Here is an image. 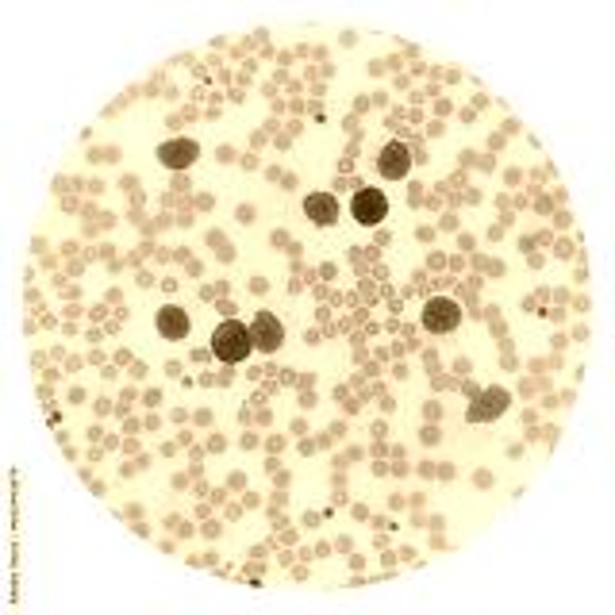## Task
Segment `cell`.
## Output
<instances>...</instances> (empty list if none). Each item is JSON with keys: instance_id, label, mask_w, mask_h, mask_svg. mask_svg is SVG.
I'll use <instances>...</instances> for the list:
<instances>
[{"instance_id": "cell-1", "label": "cell", "mask_w": 615, "mask_h": 615, "mask_svg": "<svg viewBox=\"0 0 615 615\" xmlns=\"http://www.w3.org/2000/svg\"><path fill=\"white\" fill-rule=\"evenodd\" d=\"M212 350L220 362H242V358L254 350V335L247 331V324H239V319H223L212 335Z\"/></svg>"}, {"instance_id": "cell-2", "label": "cell", "mask_w": 615, "mask_h": 615, "mask_svg": "<svg viewBox=\"0 0 615 615\" xmlns=\"http://www.w3.org/2000/svg\"><path fill=\"white\" fill-rule=\"evenodd\" d=\"M350 215L362 227H374V223H381L384 215H389V200H384L381 189H358L354 200H350Z\"/></svg>"}, {"instance_id": "cell-3", "label": "cell", "mask_w": 615, "mask_h": 615, "mask_svg": "<svg viewBox=\"0 0 615 615\" xmlns=\"http://www.w3.org/2000/svg\"><path fill=\"white\" fill-rule=\"evenodd\" d=\"M458 324H461V308L454 300L434 297V300H427V308H423V327H427V331L446 335V331H454Z\"/></svg>"}, {"instance_id": "cell-4", "label": "cell", "mask_w": 615, "mask_h": 615, "mask_svg": "<svg viewBox=\"0 0 615 615\" xmlns=\"http://www.w3.org/2000/svg\"><path fill=\"white\" fill-rule=\"evenodd\" d=\"M377 170H381V177H389V181H404V177L412 173V150L404 143H389L377 154Z\"/></svg>"}, {"instance_id": "cell-5", "label": "cell", "mask_w": 615, "mask_h": 615, "mask_svg": "<svg viewBox=\"0 0 615 615\" xmlns=\"http://www.w3.org/2000/svg\"><path fill=\"white\" fill-rule=\"evenodd\" d=\"M304 215L319 227H331L339 220V200L331 197V192H308L304 197Z\"/></svg>"}, {"instance_id": "cell-6", "label": "cell", "mask_w": 615, "mask_h": 615, "mask_svg": "<svg viewBox=\"0 0 615 615\" xmlns=\"http://www.w3.org/2000/svg\"><path fill=\"white\" fill-rule=\"evenodd\" d=\"M250 335H254V346L258 350H265V354H274L281 342H285V327L277 324V316H269V312H262L258 319H254V327H250Z\"/></svg>"}, {"instance_id": "cell-7", "label": "cell", "mask_w": 615, "mask_h": 615, "mask_svg": "<svg viewBox=\"0 0 615 615\" xmlns=\"http://www.w3.org/2000/svg\"><path fill=\"white\" fill-rule=\"evenodd\" d=\"M158 331H162V339L181 342V339H189L192 319H189V312H185V308L170 304V308H162V312H158Z\"/></svg>"}, {"instance_id": "cell-8", "label": "cell", "mask_w": 615, "mask_h": 615, "mask_svg": "<svg viewBox=\"0 0 615 615\" xmlns=\"http://www.w3.org/2000/svg\"><path fill=\"white\" fill-rule=\"evenodd\" d=\"M197 143L192 139H173V143H162L158 150V162L165 165V170H185V165L197 162Z\"/></svg>"}, {"instance_id": "cell-9", "label": "cell", "mask_w": 615, "mask_h": 615, "mask_svg": "<svg viewBox=\"0 0 615 615\" xmlns=\"http://www.w3.org/2000/svg\"><path fill=\"white\" fill-rule=\"evenodd\" d=\"M504 404H508V396L500 392V389H493V392L481 396V404L473 408L469 416H473V419H489V416H500V412H504Z\"/></svg>"}]
</instances>
